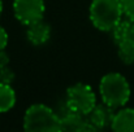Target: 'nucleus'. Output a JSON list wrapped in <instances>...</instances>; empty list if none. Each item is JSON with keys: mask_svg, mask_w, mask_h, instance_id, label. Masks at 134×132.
I'll use <instances>...</instances> for the list:
<instances>
[{"mask_svg": "<svg viewBox=\"0 0 134 132\" xmlns=\"http://www.w3.org/2000/svg\"><path fill=\"white\" fill-rule=\"evenodd\" d=\"M120 3L124 16L134 21V0H120Z\"/></svg>", "mask_w": 134, "mask_h": 132, "instance_id": "nucleus-14", "label": "nucleus"}, {"mask_svg": "<svg viewBox=\"0 0 134 132\" xmlns=\"http://www.w3.org/2000/svg\"><path fill=\"white\" fill-rule=\"evenodd\" d=\"M115 43H120V42H125V40H130L134 42V21L130 18L126 20H121L111 31Z\"/></svg>", "mask_w": 134, "mask_h": 132, "instance_id": "nucleus-10", "label": "nucleus"}, {"mask_svg": "<svg viewBox=\"0 0 134 132\" xmlns=\"http://www.w3.org/2000/svg\"><path fill=\"white\" fill-rule=\"evenodd\" d=\"M16 92L12 84L0 83V113H7L16 105Z\"/></svg>", "mask_w": 134, "mask_h": 132, "instance_id": "nucleus-11", "label": "nucleus"}, {"mask_svg": "<svg viewBox=\"0 0 134 132\" xmlns=\"http://www.w3.org/2000/svg\"><path fill=\"white\" fill-rule=\"evenodd\" d=\"M120 0H92L90 5V21L100 31H112L122 20Z\"/></svg>", "mask_w": 134, "mask_h": 132, "instance_id": "nucleus-3", "label": "nucleus"}, {"mask_svg": "<svg viewBox=\"0 0 134 132\" xmlns=\"http://www.w3.org/2000/svg\"><path fill=\"white\" fill-rule=\"evenodd\" d=\"M24 130L29 132H59L61 131L60 115L47 105H31L24 115Z\"/></svg>", "mask_w": 134, "mask_h": 132, "instance_id": "nucleus-2", "label": "nucleus"}, {"mask_svg": "<svg viewBox=\"0 0 134 132\" xmlns=\"http://www.w3.org/2000/svg\"><path fill=\"white\" fill-rule=\"evenodd\" d=\"M86 115H82L77 111H73L68 108V111H65L63 115H60L61 119V131H76V132H89L95 131V127L89 122V119H85Z\"/></svg>", "mask_w": 134, "mask_h": 132, "instance_id": "nucleus-6", "label": "nucleus"}, {"mask_svg": "<svg viewBox=\"0 0 134 132\" xmlns=\"http://www.w3.org/2000/svg\"><path fill=\"white\" fill-rule=\"evenodd\" d=\"M95 105L96 96L89 84L76 83L69 87L66 92V108L87 117L90 111L95 108Z\"/></svg>", "mask_w": 134, "mask_h": 132, "instance_id": "nucleus-4", "label": "nucleus"}, {"mask_svg": "<svg viewBox=\"0 0 134 132\" xmlns=\"http://www.w3.org/2000/svg\"><path fill=\"white\" fill-rule=\"evenodd\" d=\"M8 65H9V56L7 54V52L4 49H0V69H3Z\"/></svg>", "mask_w": 134, "mask_h": 132, "instance_id": "nucleus-16", "label": "nucleus"}, {"mask_svg": "<svg viewBox=\"0 0 134 132\" xmlns=\"http://www.w3.org/2000/svg\"><path fill=\"white\" fill-rule=\"evenodd\" d=\"M115 109L108 106L107 104L95 105V108L89 113V122L95 127V130H103L105 127H111L113 117H115Z\"/></svg>", "mask_w": 134, "mask_h": 132, "instance_id": "nucleus-7", "label": "nucleus"}, {"mask_svg": "<svg viewBox=\"0 0 134 132\" xmlns=\"http://www.w3.org/2000/svg\"><path fill=\"white\" fill-rule=\"evenodd\" d=\"M111 128L116 132H134V109L122 108L115 113Z\"/></svg>", "mask_w": 134, "mask_h": 132, "instance_id": "nucleus-9", "label": "nucleus"}, {"mask_svg": "<svg viewBox=\"0 0 134 132\" xmlns=\"http://www.w3.org/2000/svg\"><path fill=\"white\" fill-rule=\"evenodd\" d=\"M1 13H3V0H0V17H1Z\"/></svg>", "mask_w": 134, "mask_h": 132, "instance_id": "nucleus-17", "label": "nucleus"}, {"mask_svg": "<svg viewBox=\"0 0 134 132\" xmlns=\"http://www.w3.org/2000/svg\"><path fill=\"white\" fill-rule=\"evenodd\" d=\"M46 5L43 0H14V17L24 25L29 26L39 20H43Z\"/></svg>", "mask_w": 134, "mask_h": 132, "instance_id": "nucleus-5", "label": "nucleus"}, {"mask_svg": "<svg viewBox=\"0 0 134 132\" xmlns=\"http://www.w3.org/2000/svg\"><path fill=\"white\" fill-rule=\"evenodd\" d=\"M8 44V33L3 26H0V49H5Z\"/></svg>", "mask_w": 134, "mask_h": 132, "instance_id": "nucleus-15", "label": "nucleus"}, {"mask_svg": "<svg viewBox=\"0 0 134 132\" xmlns=\"http://www.w3.org/2000/svg\"><path fill=\"white\" fill-rule=\"evenodd\" d=\"M26 36H27V40L33 45L46 44L51 36V27L43 20H39V21L27 26Z\"/></svg>", "mask_w": 134, "mask_h": 132, "instance_id": "nucleus-8", "label": "nucleus"}, {"mask_svg": "<svg viewBox=\"0 0 134 132\" xmlns=\"http://www.w3.org/2000/svg\"><path fill=\"white\" fill-rule=\"evenodd\" d=\"M99 92L103 102L113 109L122 108L124 105H126L132 93L129 82L120 73L105 74L100 79Z\"/></svg>", "mask_w": 134, "mask_h": 132, "instance_id": "nucleus-1", "label": "nucleus"}, {"mask_svg": "<svg viewBox=\"0 0 134 132\" xmlns=\"http://www.w3.org/2000/svg\"><path fill=\"white\" fill-rule=\"evenodd\" d=\"M117 54L122 64L125 65L134 64V42L125 40L117 43Z\"/></svg>", "mask_w": 134, "mask_h": 132, "instance_id": "nucleus-12", "label": "nucleus"}, {"mask_svg": "<svg viewBox=\"0 0 134 132\" xmlns=\"http://www.w3.org/2000/svg\"><path fill=\"white\" fill-rule=\"evenodd\" d=\"M14 73L12 69H9L8 66L0 69V83H4V84H12L13 80H14Z\"/></svg>", "mask_w": 134, "mask_h": 132, "instance_id": "nucleus-13", "label": "nucleus"}]
</instances>
